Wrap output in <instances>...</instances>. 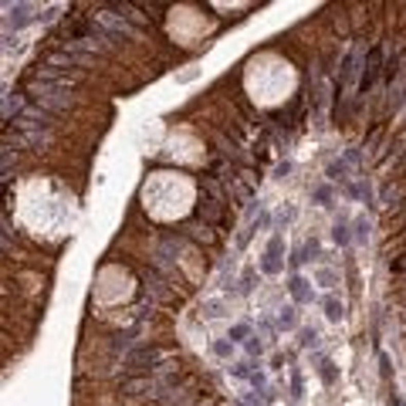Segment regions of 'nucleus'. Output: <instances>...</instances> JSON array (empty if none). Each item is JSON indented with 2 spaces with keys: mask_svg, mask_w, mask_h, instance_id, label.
<instances>
[{
  "mask_svg": "<svg viewBox=\"0 0 406 406\" xmlns=\"http://www.w3.org/2000/svg\"><path fill=\"white\" fill-rule=\"evenodd\" d=\"M356 241L359 244L369 241V224H365V220H356Z\"/></svg>",
  "mask_w": 406,
  "mask_h": 406,
  "instance_id": "9d476101",
  "label": "nucleus"
},
{
  "mask_svg": "<svg viewBox=\"0 0 406 406\" xmlns=\"http://www.w3.org/2000/svg\"><path fill=\"white\" fill-rule=\"evenodd\" d=\"M162 356H166V352L156 349V345H142V349L129 352V359H125V362H129V369H136V373H139V369H153Z\"/></svg>",
  "mask_w": 406,
  "mask_h": 406,
  "instance_id": "7ed1b4c3",
  "label": "nucleus"
},
{
  "mask_svg": "<svg viewBox=\"0 0 406 406\" xmlns=\"http://www.w3.org/2000/svg\"><path fill=\"white\" fill-rule=\"evenodd\" d=\"M27 91H31V98L38 102V108H44V112H65V108L71 105V95H68L65 88H58V85H51V81L31 78Z\"/></svg>",
  "mask_w": 406,
  "mask_h": 406,
  "instance_id": "f257e3e1",
  "label": "nucleus"
},
{
  "mask_svg": "<svg viewBox=\"0 0 406 406\" xmlns=\"http://www.w3.org/2000/svg\"><path fill=\"white\" fill-rule=\"evenodd\" d=\"M193 237H200V241H207V244L213 241V234H210V230H207V227H203V230H200V227H193Z\"/></svg>",
  "mask_w": 406,
  "mask_h": 406,
  "instance_id": "2eb2a0df",
  "label": "nucleus"
},
{
  "mask_svg": "<svg viewBox=\"0 0 406 406\" xmlns=\"http://www.w3.org/2000/svg\"><path fill=\"white\" fill-rule=\"evenodd\" d=\"M332 237L339 244H349V227H345V224H342V220H335V227H332Z\"/></svg>",
  "mask_w": 406,
  "mask_h": 406,
  "instance_id": "6e6552de",
  "label": "nucleus"
},
{
  "mask_svg": "<svg viewBox=\"0 0 406 406\" xmlns=\"http://www.w3.org/2000/svg\"><path fill=\"white\" fill-rule=\"evenodd\" d=\"M278 322H281L284 328H294V308H284L281 315H278Z\"/></svg>",
  "mask_w": 406,
  "mask_h": 406,
  "instance_id": "9b49d317",
  "label": "nucleus"
},
{
  "mask_svg": "<svg viewBox=\"0 0 406 406\" xmlns=\"http://www.w3.org/2000/svg\"><path fill=\"white\" fill-rule=\"evenodd\" d=\"M325 315H328V322H339V318H342V301L328 298V301H325Z\"/></svg>",
  "mask_w": 406,
  "mask_h": 406,
  "instance_id": "0eeeda50",
  "label": "nucleus"
},
{
  "mask_svg": "<svg viewBox=\"0 0 406 406\" xmlns=\"http://www.w3.org/2000/svg\"><path fill=\"white\" fill-rule=\"evenodd\" d=\"M91 21H95V24L108 34V41H119V38H136V27H132L122 14H112V10H95V14H91Z\"/></svg>",
  "mask_w": 406,
  "mask_h": 406,
  "instance_id": "f03ea898",
  "label": "nucleus"
},
{
  "mask_svg": "<svg viewBox=\"0 0 406 406\" xmlns=\"http://www.w3.org/2000/svg\"><path fill=\"white\" fill-rule=\"evenodd\" d=\"M34 78H41V81H51V85H58V88H65V91L75 85V75H61V71H54L51 65H41Z\"/></svg>",
  "mask_w": 406,
  "mask_h": 406,
  "instance_id": "39448f33",
  "label": "nucleus"
},
{
  "mask_svg": "<svg viewBox=\"0 0 406 406\" xmlns=\"http://www.w3.org/2000/svg\"><path fill=\"white\" fill-rule=\"evenodd\" d=\"M393 271H399V274H403V271H406V254H403V257L396 261V264H393Z\"/></svg>",
  "mask_w": 406,
  "mask_h": 406,
  "instance_id": "a211bd4d",
  "label": "nucleus"
},
{
  "mask_svg": "<svg viewBox=\"0 0 406 406\" xmlns=\"http://www.w3.org/2000/svg\"><path fill=\"white\" fill-rule=\"evenodd\" d=\"M244 335H247V328H244V325H237V328H234V339L244 342Z\"/></svg>",
  "mask_w": 406,
  "mask_h": 406,
  "instance_id": "f3484780",
  "label": "nucleus"
},
{
  "mask_svg": "<svg viewBox=\"0 0 406 406\" xmlns=\"http://www.w3.org/2000/svg\"><path fill=\"white\" fill-rule=\"evenodd\" d=\"M315 342H318L315 328H305V332H301V345H315Z\"/></svg>",
  "mask_w": 406,
  "mask_h": 406,
  "instance_id": "ddd939ff",
  "label": "nucleus"
},
{
  "mask_svg": "<svg viewBox=\"0 0 406 406\" xmlns=\"http://www.w3.org/2000/svg\"><path fill=\"white\" fill-rule=\"evenodd\" d=\"M291 291H294V298H298V301L308 298V291H305V278H291Z\"/></svg>",
  "mask_w": 406,
  "mask_h": 406,
  "instance_id": "1a4fd4ad",
  "label": "nucleus"
},
{
  "mask_svg": "<svg viewBox=\"0 0 406 406\" xmlns=\"http://www.w3.org/2000/svg\"><path fill=\"white\" fill-rule=\"evenodd\" d=\"M328 176L332 179H345V162H332V166H328Z\"/></svg>",
  "mask_w": 406,
  "mask_h": 406,
  "instance_id": "f8f14e48",
  "label": "nucleus"
},
{
  "mask_svg": "<svg viewBox=\"0 0 406 406\" xmlns=\"http://www.w3.org/2000/svg\"><path fill=\"white\" fill-rule=\"evenodd\" d=\"M379 61H382V51H379V48H373V51H369V65H365V75H362V81H359V88H362V91L373 88L376 75H379Z\"/></svg>",
  "mask_w": 406,
  "mask_h": 406,
  "instance_id": "423d86ee",
  "label": "nucleus"
},
{
  "mask_svg": "<svg viewBox=\"0 0 406 406\" xmlns=\"http://www.w3.org/2000/svg\"><path fill=\"white\" fill-rule=\"evenodd\" d=\"M122 393H132V396H146V393H153V396H159L162 386H159V379H125L122 382Z\"/></svg>",
  "mask_w": 406,
  "mask_h": 406,
  "instance_id": "20e7f679",
  "label": "nucleus"
},
{
  "mask_svg": "<svg viewBox=\"0 0 406 406\" xmlns=\"http://www.w3.org/2000/svg\"><path fill=\"white\" fill-rule=\"evenodd\" d=\"M318 278H322V284H325V288H332V281H335V274H332V271H322Z\"/></svg>",
  "mask_w": 406,
  "mask_h": 406,
  "instance_id": "dca6fc26",
  "label": "nucleus"
},
{
  "mask_svg": "<svg viewBox=\"0 0 406 406\" xmlns=\"http://www.w3.org/2000/svg\"><path fill=\"white\" fill-rule=\"evenodd\" d=\"M322 376H325V382H335V373H332V362H322Z\"/></svg>",
  "mask_w": 406,
  "mask_h": 406,
  "instance_id": "4468645a",
  "label": "nucleus"
}]
</instances>
